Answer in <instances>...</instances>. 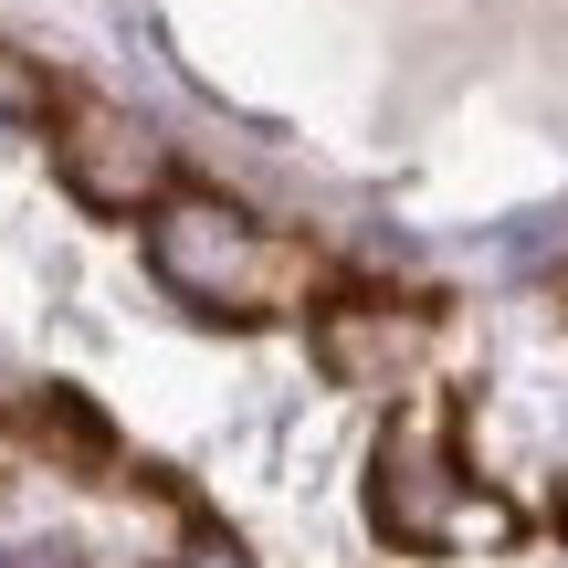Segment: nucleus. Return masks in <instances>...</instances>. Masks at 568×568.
<instances>
[{"instance_id":"1","label":"nucleus","mask_w":568,"mask_h":568,"mask_svg":"<svg viewBox=\"0 0 568 568\" xmlns=\"http://www.w3.org/2000/svg\"><path fill=\"white\" fill-rule=\"evenodd\" d=\"M148 274L201 316H284L316 295V253L284 243L274 222H253L222 190H169L148 211Z\"/></svg>"},{"instance_id":"2","label":"nucleus","mask_w":568,"mask_h":568,"mask_svg":"<svg viewBox=\"0 0 568 568\" xmlns=\"http://www.w3.org/2000/svg\"><path fill=\"white\" fill-rule=\"evenodd\" d=\"M368 516H379L389 548H506V537H516V516L495 506V495H474V474L453 464V422L432 400L379 432Z\"/></svg>"},{"instance_id":"3","label":"nucleus","mask_w":568,"mask_h":568,"mask_svg":"<svg viewBox=\"0 0 568 568\" xmlns=\"http://www.w3.org/2000/svg\"><path fill=\"white\" fill-rule=\"evenodd\" d=\"M53 159H63V190L84 211H138V201H169V138L148 116L105 95H63L53 116Z\"/></svg>"},{"instance_id":"4","label":"nucleus","mask_w":568,"mask_h":568,"mask_svg":"<svg viewBox=\"0 0 568 568\" xmlns=\"http://www.w3.org/2000/svg\"><path fill=\"white\" fill-rule=\"evenodd\" d=\"M326 368H337V389H400L410 368L432 358V305H389V295H358L337 305V316L316 326Z\"/></svg>"},{"instance_id":"5","label":"nucleus","mask_w":568,"mask_h":568,"mask_svg":"<svg viewBox=\"0 0 568 568\" xmlns=\"http://www.w3.org/2000/svg\"><path fill=\"white\" fill-rule=\"evenodd\" d=\"M53 116H63L53 84H42L21 53H0V138H32V126H53Z\"/></svg>"},{"instance_id":"6","label":"nucleus","mask_w":568,"mask_h":568,"mask_svg":"<svg viewBox=\"0 0 568 568\" xmlns=\"http://www.w3.org/2000/svg\"><path fill=\"white\" fill-rule=\"evenodd\" d=\"M32 432H42V443H63V453H84V464H105V432H95V410H84L74 389L32 400Z\"/></svg>"},{"instance_id":"7","label":"nucleus","mask_w":568,"mask_h":568,"mask_svg":"<svg viewBox=\"0 0 568 568\" xmlns=\"http://www.w3.org/2000/svg\"><path fill=\"white\" fill-rule=\"evenodd\" d=\"M558 527H568V506H558Z\"/></svg>"}]
</instances>
